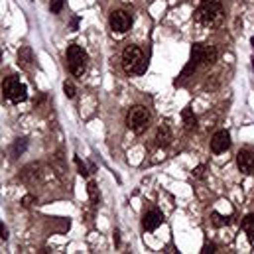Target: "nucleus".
Here are the masks:
<instances>
[{
    "mask_svg": "<svg viewBox=\"0 0 254 254\" xmlns=\"http://www.w3.org/2000/svg\"><path fill=\"white\" fill-rule=\"evenodd\" d=\"M123 67L127 73L142 75L148 69V60L144 58V54L138 46H127L123 52Z\"/></svg>",
    "mask_w": 254,
    "mask_h": 254,
    "instance_id": "obj_1",
    "label": "nucleus"
},
{
    "mask_svg": "<svg viewBox=\"0 0 254 254\" xmlns=\"http://www.w3.org/2000/svg\"><path fill=\"white\" fill-rule=\"evenodd\" d=\"M65 60H67V69L71 71V75H75V77H83L85 75L87 65H89V56L81 46L71 44L67 48V52H65Z\"/></svg>",
    "mask_w": 254,
    "mask_h": 254,
    "instance_id": "obj_2",
    "label": "nucleus"
},
{
    "mask_svg": "<svg viewBox=\"0 0 254 254\" xmlns=\"http://www.w3.org/2000/svg\"><path fill=\"white\" fill-rule=\"evenodd\" d=\"M2 97H4L6 101H10V103L18 105V103H24V101L28 99V89H26V85L20 81L18 75H10V77H6L4 83H2Z\"/></svg>",
    "mask_w": 254,
    "mask_h": 254,
    "instance_id": "obj_3",
    "label": "nucleus"
},
{
    "mask_svg": "<svg viewBox=\"0 0 254 254\" xmlns=\"http://www.w3.org/2000/svg\"><path fill=\"white\" fill-rule=\"evenodd\" d=\"M221 10H223L221 0H201L195 10V22L201 26H211L221 16Z\"/></svg>",
    "mask_w": 254,
    "mask_h": 254,
    "instance_id": "obj_4",
    "label": "nucleus"
},
{
    "mask_svg": "<svg viewBox=\"0 0 254 254\" xmlns=\"http://www.w3.org/2000/svg\"><path fill=\"white\" fill-rule=\"evenodd\" d=\"M150 121H152L150 111H148L146 107H140V105L132 107L127 115V127L130 128V130H134L136 134L146 132L148 127H150Z\"/></svg>",
    "mask_w": 254,
    "mask_h": 254,
    "instance_id": "obj_5",
    "label": "nucleus"
},
{
    "mask_svg": "<svg viewBox=\"0 0 254 254\" xmlns=\"http://www.w3.org/2000/svg\"><path fill=\"white\" fill-rule=\"evenodd\" d=\"M217 56H219V52H217V48H215V46L193 44L190 62H193L197 67H199V65H213L215 62H217Z\"/></svg>",
    "mask_w": 254,
    "mask_h": 254,
    "instance_id": "obj_6",
    "label": "nucleus"
},
{
    "mask_svg": "<svg viewBox=\"0 0 254 254\" xmlns=\"http://www.w3.org/2000/svg\"><path fill=\"white\" fill-rule=\"evenodd\" d=\"M109 24L113 28V32L117 34H127L128 30L132 28V16L125 12V10H115L109 18Z\"/></svg>",
    "mask_w": 254,
    "mask_h": 254,
    "instance_id": "obj_7",
    "label": "nucleus"
},
{
    "mask_svg": "<svg viewBox=\"0 0 254 254\" xmlns=\"http://www.w3.org/2000/svg\"><path fill=\"white\" fill-rule=\"evenodd\" d=\"M231 148V134L227 130H219L213 138H211V152L213 154H223Z\"/></svg>",
    "mask_w": 254,
    "mask_h": 254,
    "instance_id": "obj_8",
    "label": "nucleus"
},
{
    "mask_svg": "<svg viewBox=\"0 0 254 254\" xmlns=\"http://www.w3.org/2000/svg\"><path fill=\"white\" fill-rule=\"evenodd\" d=\"M237 166H239V170H241L243 174H247V176L254 174V152H251V150L239 152V154H237Z\"/></svg>",
    "mask_w": 254,
    "mask_h": 254,
    "instance_id": "obj_9",
    "label": "nucleus"
},
{
    "mask_svg": "<svg viewBox=\"0 0 254 254\" xmlns=\"http://www.w3.org/2000/svg\"><path fill=\"white\" fill-rule=\"evenodd\" d=\"M162 223H164V215H162L158 209H150V211L144 215V219H142V229L152 233V231H156Z\"/></svg>",
    "mask_w": 254,
    "mask_h": 254,
    "instance_id": "obj_10",
    "label": "nucleus"
},
{
    "mask_svg": "<svg viewBox=\"0 0 254 254\" xmlns=\"http://www.w3.org/2000/svg\"><path fill=\"white\" fill-rule=\"evenodd\" d=\"M172 140H174L172 128L168 127V125H160V127H158V132H156V144H158L160 148H166V146L172 144Z\"/></svg>",
    "mask_w": 254,
    "mask_h": 254,
    "instance_id": "obj_11",
    "label": "nucleus"
},
{
    "mask_svg": "<svg viewBox=\"0 0 254 254\" xmlns=\"http://www.w3.org/2000/svg\"><path fill=\"white\" fill-rule=\"evenodd\" d=\"M32 64H34L32 48H30V46L20 48V52H18V65H20L22 69H32Z\"/></svg>",
    "mask_w": 254,
    "mask_h": 254,
    "instance_id": "obj_12",
    "label": "nucleus"
},
{
    "mask_svg": "<svg viewBox=\"0 0 254 254\" xmlns=\"http://www.w3.org/2000/svg\"><path fill=\"white\" fill-rule=\"evenodd\" d=\"M182 119H184V125H186L188 130H195L197 128V117L193 115L191 109H184L182 111Z\"/></svg>",
    "mask_w": 254,
    "mask_h": 254,
    "instance_id": "obj_13",
    "label": "nucleus"
},
{
    "mask_svg": "<svg viewBox=\"0 0 254 254\" xmlns=\"http://www.w3.org/2000/svg\"><path fill=\"white\" fill-rule=\"evenodd\" d=\"M243 229H245L249 241L254 243V213H251V215L245 217V221H243Z\"/></svg>",
    "mask_w": 254,
    "mask_h": 254,
    "instance_id": "obj_14",
    "label": "nucleus"
},
{
    "mask_svg": "<svg viewBox=\"0 0 254 254\" xmlns=\"http://www.w3.org/2000/svg\"><path fill=\"white\" fill-rule=\"evenodd\" d=\"M28 148V142L24 140V138H18L16 142H14V146H12V150H10V154H12V158H18L24 150Z\"/></svg>",
    "mask_w": 254,
    "mask_h": 254,
    "instance_id": "obj_15",
    "label": "nucleus"
},
{
    "mask_svg": "<svg viewBox=\"0 0 254 254\" xmlns=\"http://www.w3.org/2000/svg\"><path fill=\"white\" fill-rule=\"evenodd\" d=\"M87 191H89V195H91V201H93V203H99V201H101V193H99V188H97V184H95V182H89Z\"/></svg>",
    "mask_w": 254,
    "mask_h": 254,
    "instance_id": "obj_16",
    "label": "nucleus"
},
{
    "mask_svg": "<svg viewBox=\"0 0 254 254\" xmlns=\"http://www.w3.org/2000/svg\"><path fill=\"white\" fill-rule=\"evenodd\" d=\"M211 223H213L215 227H225V225H229V217H223L221 213L215 211V213L211 215Z\"/></svg>",
    "mask_w": 254,
    "mask_h": 254,
    "instance_id": "obj_17",
    "label": "nucleus"
},
{
    "mask_svg": "<svg viewBox=\"0 0 254 254\" xmlns=\"http://www.w3.org/2000/svg\"><path fill=\"white\" fill-rule=\"evenodd\" d=\"M64 91H65V97H67V99H73V97H75V93H77L75 85H73V83H69V81H65L64 83Z\"/></svg>",
    "mask_w": 254,
    "mask_h": 254,
    "instance_id": "obj_18",
    "label": "nucleus"
},
{
    "mask_svg": "<svg viewBox=\"0 0 254 254\" xmlns=\"http://www.w3.org/2000/svg\"><path fill=\"white\" fill-rule=\"evenodd\" d=\"M64 2L65 0H54V2H52V6H50V10H52L54 14H60V12L64 10Z\"/></svg>",
    "mask_w": 254,
    "mask_h": 254,
    "instance_id": "obj_19",
    "label": "nucleus"
},
{
    "mask_svg": "<svg viewBox=\"0 0 254 254\" xmlns=\"http://www.w3.org/2000/svg\"><path fill=\"white\" fill-rule=\"evenodd\" d=\"M75 164H77V168H79V174H81L83 178H87V176H89V172H87V166L81 162V158H75Z\"/></svg>",
    "mask_w": 254,
    "mask_h": 254,
    "instance_id": "obj_20",
    "label": "nucleus"
},
{
    "mask_svg": "<svg viewBox=\"0 0 254 254\" xmlns=\"http://www.w3.org/2000/svg\"><path fill=\"white\" fill-rule=\"evenodd\" d=\"M201 253H203V254H213V253H217V251H215V245H205Z\"/></svg>",
    "mask_w": 254,
    "mask_h": 254,
    "instance_id": "obj_21",
    "label": "nucleus"
},
{
    "mask_svg": "<svg viewBox=\"0 0 254 254\" xmlns=\"http://www.w3.org/2000/svg\"><path fill=\"white\" fill-rule=\"evenodd\" d=\"M32 203H34V197H32V195H26V197L22 199V205H24V207H30Z\"/></svg>",
    "mask_w": 254,
    "mask_h": 254,
    "instance_id": "obj_22",
    "label": "nucleus"
},
{
    "mask_svg": "<svg viewBox=\"0 0 254 254\" xmlns=\"http://www.w3.org/2000/svg\"><path fill=\"white\" fill-rule=\"evenodd\" d=\"M0 239H2V241H6V239H8V229H6L2 223H0Z\"/></svg>",
    "mask_w": 254,
    "mask_h": 254,
    "instance_id": "obj_23",
    "label": "nucleus"
},
{
    "mask_svg": "<svg viewBox=\"0 0 254 254\" xmlns=\"http://www.w3.org/2000/svg\"><path fill=\"white\" fill-rule=\"evenodd\" d=\"M77 24H79V18H73V20H71V28L77 30Z\"/></svg>",
    "mask_w": 254,
    "mask_h": 254,
    "instance_id": "obj_24",
    "label": "nucleus"
},
{
    "mask_svg": "<svg viewBox=\"0 0 254 254\" xmlns=\"http://www.w3.org/2000/svg\"><path fill=\"white\" fill-rule=\"evenodd\" d=\"M251 44H253V48H254V38H253V40H251Z\"/></svg>",
    "mask_w": 254,
    "mask_h": 254,
    "instance_id": "obj_25",
    "label": "nucleus"
},
{
    "mask_svg": "<svg viewBox=\"0 0 254 254\" xmlns=\"http://www.w3.org/2000/svg\"><path fill=\"white\" fill-rule=\"evenodd\" d=\"M0 60H2V52H0Z\"/></svg>",
    "mask_w": 254,
    "mask_h": 254,
    "instance_id": "obj_26",
    "label": "nucleus"
}]
</instances>
